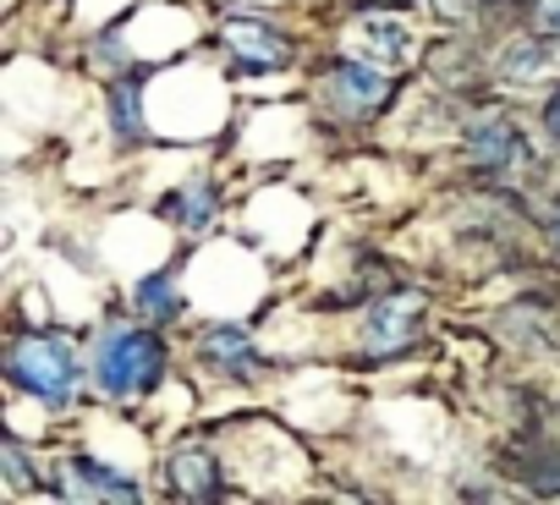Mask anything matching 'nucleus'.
Returning <instances> with one entry per match:
<instances>
[{
	"label": "nucleus",
	"instance_id": "f257e3e1",
	"mask_svg": "<svg viewBox=\"0 0 560 505\" xmlns=\"http://www.w3.org/2000/svg\"><path fill=\"white\" fill-rule=\"evenodd\" d=\"M7 374H12L18 390H28V396L61 407V401L72 396V385H78V352H72V341H61V336H23V341H12V352H7Z\"/></svg>",
	"mask_w": 560,
	"mask_h": 505
},
{
	"label": "nucleus",
	"instance_id": "f03ea898",
	"mask_svg": "<svg viewBox=\"0 0 560 505\" xmlns=\"http://www.w3.org/2000/svg\"><path fill=\"white\" fill-rule=\"evenodd\" d=\"M100 385L116 390V396H149L165 374V341L154 330H116L105 347H100Z\"/></svg>",
	"mask_w": 560,
	"mask_h": 505
},
{
	"label": "nucleus",
	"instance_id": "7ed1b4c3",
	"mask_svg": "<svg viewBox=\"0 0 560 505\" xmlns=\"http://www.w3.org/2000/svg\"><path fill=\"white\" fill-rule=\"evenodd\" d=\"M325 99L341 110V116H352V121H363V116H374L385 99H390V83L374 72V67H336L330 78H325Z\"/></svg>",
	"mask_w": 560,
	"mask_h": 505
},
{
	"label": "nucleus",
	"instance_id": "20e7f679",
	"mask_svg": "<svg viewBox=\"0 0 560 505\" xmlns=\"http://www.w3.org/2000/svg\"><path fill=\"white\" fill-rule=\"evenodd\" d=\"M347 45L369 61H385V67H401L412 56V28L385 17V12H363L352 28H347Z\"/></svg>",
	"mask_w": 560,
	"mask_h": 505
},
{
	"label": "nucleus",
	"instance_id": "39448f33",
	"mask_svg": "<svg viewBox=\"0 0 560 505\" xmlns=\"http://www.w3.org/2000/svg\"><path fill=\"white\" fill-rule=\"evenodd\" d=\"M220 39H225L247 67H269V72H275V67L292 61V39L280 34V28H264V23H225Z\"/></svg>",
	"mask_w": 560,
	"mask_h": 505
},
{
	"label": "nucleus",
	"instance_id": "423d86ee",
	"mask_svg": "<svg viewBox=\"0 0 560 505\" xmlns=\"http://www.w3.org/2000/svg\"><path fill=\"white\" fill-rule=\"evenodd\" d=\"M61 478H67V489L72 494H83V500H138V483L127 478V472H110V467H100V461H83V456H72L67 467H61Z\"/></svg>",
	"mask_w": 560,
	"mask_h": 505
},
{
	"label": "nucleus",
	"instance_id": "0eeeda50",
	"mask_svg": "<svg viewBox=\"0 0 560 505\" xmlns=\"http://www.w3.org/2000/svg\"><path fill=\"white\" fill-rule=\"evenodd\" d=\"M203 363H209L214 374H231V379L258 374V352H253V341H247L242 330H231V325H214V330L203 336Z\"/></svg>",
	"mask_w": 560,
	"mask_h": 505
},
{
	"label": "nucleus",
	"instance_id": "6e6552de",
	"mask_svg": "<svg viewBox=\"0 0 560 505\" xmlns=\"http://www.w3.org/2000/svg\"><path fill=\"white\" fill-rule=\"evenodd\" d=\"M165 478H171V494H182V500H214L220 494V467H214L209 450H176Z\"/></svg>",
	"mask_w": 560,
	"mask_h": 505
},
{
	"label": "nucleus",
	"instance_id": "1a4fd4ad",
	"mask_svg": "<svg viewBox=\"0 0 560 505\" xmlns=\"http://www.w3.org/2000/svg\"><path fill=\"white\" fill-rule=\"evenodd\" d=\"M418 319H423V303H418V297L380 303V308H374V325H369V341H374V347H407V341L418 336Z\"/></svg>",
	"mask_w": 560,
	"mask_h": 505
},
{
	"label": "nucleus",
	"instance_id": "9d476101",
	"mask_svg": "<svg viewBox=\"0 0 560 505\" xmlns=\"http://www.w3.org/2000/svg\"><path fill=\"white\" fill-rule=\"evenodd\" d=\"M214 203H220V198H214V187H203V181H198V187L176 192V198H171L165 209H171V214H176V220H182L187 231H203V225L214 220Z\"/></svg>",
	"mask_w": 560,
	"mask_h": 505
},
{
	"label": "nucleus",
	"instance_id": "9b49d317",
	"mask_svg": "<svg viewBox=\"0 0 560 505\" xmlns=\"http://www.w3.org/2000/svg\"><path fill=\"white\" fill-rule=\"evenodd\" d=\"M472 149H478L483 165H505L511 149H516V138H511L505 121H478V127H472Z\"/></svg>",
	"mask_w": 560,
	"mask_h": 505
},
{
	"label": "nucleus",
	"instance_id": "f8f14e48",
	"mask_svg": "<svg viewBox=\"0 0 560 505\" xmlns=\"http://www.w3.org/2000/svg\"><path fill=\"white\" fill-rule=\"evenodd\" d=\"M138 303H143L154 319H176V314H182V297L171 292V275H149V281L138 286Z\"/></svg>",
	"mask_w": 560,
	"mask_h": 505
},
{
	"label": "nucleus",
	"instance_id": "ddd939ff",
	"mask_svg": "<svg viewBox=\"0 0 560 505\" xmlns=\"http://www.w3.org/2000/svg\"><path fill=\"white\" fill-rule=\"evenodd\" d=\"M110 105H116V132H121V138H143V132H149V127H143V110H138V83H121Z\"/></svg>",
	"mask_w": 560,
	"mask_h": 505
},
{
	"label": "nucleus",
	"instance_id": "4468645a",
	"mask_svg": "<svg viewBox=\"0 0 560 505\" xmlns=\"http://www.w3.org/2000/svg\"><path fill=\"white\" fill-rule=\"evenodd\" d=\"M544 72V45H511L505 61H500V78H538Z\"/></svg>",
	"mask_w": 560,
	"mask_h": 505
},
{
	"label": "nucleus",
	"instance_id": "2eb2a0df",
	"mask_svg": "<svg viewBox=\"0 0 560 505\" xmlns=\"http://www.w3.org/2000/svg\"><path fill=\"white\" fill-rule=\"evenodd\" d=\"M0 467H7L12 489H34V472H28V461H23V450H18V445H0Z\"/></svg>",
	"mask_w": 560,
	"mask_h": 505
},
{
	"label": "nucleus",
	"instance_id": "dca6fc26",
	"mask_svg": "<svg viewBox=\"0 0 560 505\" xmlns=\"http://www.w3.org/2000/svg\"><path fill=\"white\" fill-rule=\"evenodd\" d=\"M533 23H538V34H560V0H538Z\"/></svg>",
	"mask_w": 560,
	"mask_h": 505
},
{
	"label": "nucleus",
	"instance_id": "f3484780",
	"mask_svg": "<svg viewBox=\"0 0 560 505\" xmlns=\"http://www.w3.org/2000/svg\"><path fill=\"white\" fill-rule=\"evenodd\" d=\"M544 127H549V132L560 138V89H555V99L544 105Z\"/></svg>",
	"mask_w": 560,
	"mask_h": 505
},
{
	"label": "nucleus",
	"instance_id": "a211bd4d",
	"mask_svg": "<svg viewBox=\"0 0 560 505\" xmlns=\"http://www.w3.org/2000/svg\"><path fill=\"white\" fill-rule=\"evenodd\" d=\"M555 236H560V209H555Z\"/></svg>",
	"mask_w": 560,
	"mask_h": 505
}]
</instances>
